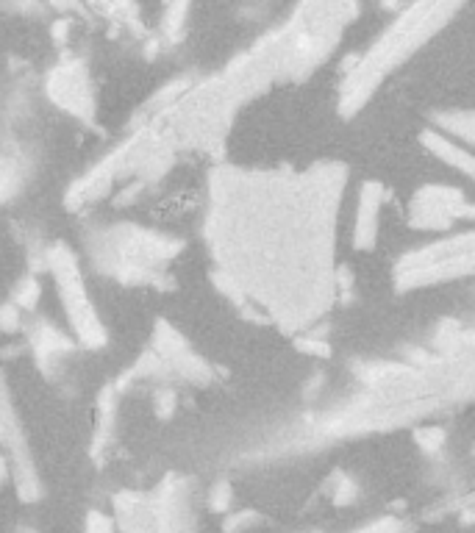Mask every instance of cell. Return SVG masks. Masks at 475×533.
I'll return each instance as SVG.
<instances>
[{
    "instance_id": "6",
    "label": "cell",
    "mask_w": 475,
    "mask_h": 533,
    "mask_svg": "<svg viewBox=\"0 0 475 533\" xmlns=\"http://www.w3.org/2000/svg\"><path fill=\"white\" fill-rule=\"evenodd\" d=\"M470 200L462 189L445 184H428L409 200V225L417 231H450L464 220Z\"/></svg>"
},
{
    "instance_id": "11",
    "label": "cell",
    "mask_w": 475,
    "mask_h": 533,
    "mask_svg": "<svg viewBox=\"0 0 475 533\" xmlns=\"http://www.w3.org/2000/svg\"><path fill=\"white\" fill-rule=\"evenodd\" d=\"M112 517L117 533H156L150 492H131L128 489V492L114 495Z\"/></svg>"
},
{
    "instance_id": "21",
    "label": "cell",
    "mask_w": 475,
    "mask_h": 533,
    "mask_svg": "<svg viewBox=\"0 0 475 533\" xmlns=\"http://www.w3.org/2000/svg\"><path fill=\"white\" fill-rule=\"evenodd\" d=\"M206 503H209V509L217 511V514H231V503H234V492H231V484H228V481H217V484L209 489Z\"/></svg>"
},
{
    "instance_id": "14",
    "label": "cell",
    "mask_w": 475,
    "mask_h": 533,
    "mask_svg": "<svg viewBox=\"0 0 475 533\" xmlns=\"http://www.w3.org/2000/svg\"><path fill=\"white\" fill-rule=\"evenodd\" d=\"M117 411H120V389L114 384H106L98 395V425L92 434V459L100 461V453L109 450L117 431Z\"/></svg>"
},
{
    "instance_id": "8",
    "label": "cell",
    "mask_w": 475,
    "mask_h": 533,
    "mask_svg": "<svg viewBox=\"0 0 475 533\" xmlns=\"http://www.w3.org/2000/svg\"><path fill=\"white\" fill-rule=\"evenodd\" d=\"M150 350L167 364V370L184 378L189 384H209L212 381V367L209 361L200 356L198 350L187 342V336L181 334L175 325L167 320H159L150 336Z\"/></svg>"
},
{
    "instance_id": "16",
    "label": "cell",
    "mask_w": 475,
    "mask_h": 533,
    "mask_svg": "<svg viewBox=\"0 0 475 533\" xmlns=\"http://www.w3.org/2000/svg\"><path fill=\"white\" fill-rule=\"evenodd\" d=\"M434 128L445 137L453 134V139L475 148V112H439L434 114Z\"/></svg>"
},
{
    "instance_id": "4",
    "label": "cell",
    "mask_w": 475,
    "mask_h": 533,
    "mask_svg": "<svg viewBox=\"0 0 475 533\" xmlns=\"http://www.w3.org/2000/svg\"><path fill=\"white\" fill-rule=\"evenodd\" d=\"M0 459L9 470V484L20 503H39L45 495L42 475H39L37 459L31 450V439L25 434L23 417L14 403L9 378L0 367Z\"/></svg>"
},
{
    "instance_id": "5",
    "label": "cell",
    "mask_w": 475,
    "mask_h": 533,
    "mask_svg": "<svg viewBox=\"0 0 475 533\" xmlns=\"http://www.w3.org/2000/svg\"><path fill=\"white\" fill-rule=\"evenodd\" d=\"M156 533H200L195 511V484L184 475H167L153 492Z\"/></svg>"
},
{
    "instance_id": "26",
    "label": "cell",
    "mask_w": 475,
    "mask_h": 533,
    "mask_svg": "<svg viewBox=\"0 0 475 533\" xmlns=\"http://www.w3.org/2000/svg\"><path fill=\"white\" fill-rule=\"evenodd\" d=\"M175 409V392H170V389H162V392H156V414L159 417H170Z\"/></svg>"
},
{
    "instance_id": "7",
    "label": "cell",
    "mask_w": 475,
    "mask_h": 533,
    "mask_svg": "<svg viewBox=\"0 0 475 533\" xmlns=\"http://www.w3.org/2000/svg\"><path fill=\"white\" fill-rule=\"evenodd\" d=\"M48 98L64 109L67 114H73L84 123H92L98 114V95L95 87L89 81L87 67L81 62H67L56 64L48 75Z\"/></svg>"
},
{
    "instance_id": "24",
    "label": "cell",
    "mask_w": 475,
    "mask_h": 533,
    "mask_svg": "<svg viewBox=\"0 0 475 533\" xmlns=\"http://www.w3.org/2000/svg\"><path fill=\"white\" fill-rule=\"evenodd\" d=\"M356 533H406V522L395 520V517H384V520L370 522L367 528Z\"/></svg>"
},
{
    "instance_id": "2",
    "label": "cell",
    "mask_w": 475,
    "mask_h": 533,
    "mask_svg": "<svg viewBox=\"0 0 475 533\" xmlns=\"http://www.w3.org/2000/svg\"><path fill=\"white\" fill-rule=\"evenodd\" d=\"M456 9L459 6H450V3H423V6L403 9L398 20L389 25L373 48L367 50V56H350L342 92H339V114L353 117L362 106H367L378 84L392 70H398V64L423 48L425 42L456 14Z\"/></svg>"
},
{
    "instance_id": "27",
    "label": "cell",
    "mask_w": 475,
    "mask_h": 533,
    "mask_svg": "<svg viewBox=\"0 0 475 533\" xmlns=\"http://www.w3.org/2000/svg\"><path fill=\"white\" fill-rule=\"evenodd\" d=\"M9 481V470H6V464H3V459H0V486Z\"/></svg>"
},
{
    "instance_id": "28",
    "label": "cell",
    "mask_w": 475,
    "mask_h": 533,
    "mask_svg": "<svg viewBox=\"0 0 475 533\" xmlns=\"http://www.w3.org/2000/svg\"><path fill=\"white\" fill-rule=\"evenodd\" d=\"M464 220H475V203L467 206V211H464Z\"/></svg>"
},
{
    "instance_id": "29",
    "label": "cell",
    "mask_w": 475,
    "mask_h": 533,
    "mask_svg": "<svg viewBox=\"0 0 475 533\" xmlns=\"http://www.w3.org/2000/svg\"><path fill=\"white\" fill-rule=\"evenodd\" d=\"M17 533H37V531H34V528H20Z\"/></svg>"
},
{
    "instance_id": "17",
    "label": "cell",
    "mask_w": 475,
    "mask_h": 533,
    "mask_svg": "<svg viewBox=\"0 0 475 533\" xmlns=\"http://www.w3.org/2000/svg\"><path fill=\"white\" fill-rule=\"evenodd\" d=\"M39 298H42V284L34 273H25L17 284H14L12 303L20 311H37Z\"/></svg>"
},
{
    "instance_id": "15",
    "label": "cell",
    "mask_w": 475,
    "mask_h": 533,
    "mask_svg": "<svg viewBox=\"0 0 475 533\" xmlns=\"http://www.w3.org/2000/svg\"><path fill=\"white\" fill-rule=\"evenodd\" d=\"M31 350H34V356H37L39 367L48 370L50 361L62 359L64 353L73 350V342H70L59 328H53L48 320H37L34 328H31Z\"/></svg>"
},
{
    "instance_id": "23",
    "label": "cell",
    "mask_w": 475,
    "mask_h": 533,
    "mask_svg": "<svg viewBox=\"0 0 475 533\" xmlns=\"http://www.w3.org/2000/svg\"><path fill=\"white\" fill-rule=\"evenodd\" d=\"M20 328H23V314H20V309L14 306L12 300H6L0 306V334H20Z\"/></svg>"
},
{
    "instance_id": "12",
    "label": "cell",
    "mask_w": 475,
    "mask_h": 533,
    "mask_svg": "<svg viewBox=\"0 0 475 533\" xmlns=\"http://www.w3.org/2000/svg\"><path fill=\"white\" fill-rule=\"evenodd\" d=\"M470 250H475V231H462V234L445 236L439 242H431V245H423V248L406 253L398 261L395 270H414V267H425V264H434V261L462 256V253H470Z\"/></svg>"
},
{
    "instance_id": "19",
    "label": "cell",
    "mask_w": 475,
    "mask_h": 533,
    "mask_svg": "<svg viewBox=\"0 0 475 533\" xmlns=\"http://www.w3.org/2000/svg\"><path fill=\"white\" fill-rule=\"evenodd\" d=\"M331 495H334L337 506H350L359 497V486L353 484V478H350L348 472H337L334 484H331Z\"/></svg>"
},
{
    "instance_id": "25",
    "label": "cell",
    "mask_w": 475,
    "mask_h": 533,
    "mask_svg": "<svg viewBox=\"0 0 475 533\" xmlns=\"http://www.w3.org/2000/svg\"><path fill=\"white\" fill-rule=\"evenodd\" d=\"M295 345H298L300 350H306V353H312V356H320V359H325V356L331 353V348L325 345L323 339H317V336H298Z\"/></svg>"
},
{
    "instance_id": "20",
    "label": "cell",
    "mask_w": 475,
    "mask_h": 533,
    "mask_svg": "<svg viewBox=\"0 0 475 533\" xmlns=\"http://www.w3.org/2000/svg\"><path fill=\"white\" fill-rule=\"evenodd\" d=\"M445 428H439V425H423V428H417L414 431V439H417V445L423 447L425 453H439L442 445H445Z\"/></svg>"
},
{
    "instance_id": "9",
    "label": "cell",
    "mask_w": 475,
    "mask_h": 533,
    "mask_svg": "<svg viewBox=\"0 0 475 533\" xmlns=\"http://www.w3.org/2000/svg\"><path fill=\"white\" fill-rule=\"evenodd\" d=\"M470 275H475V250L453 256V259L425 264V267H414V270H395V284L398 289H420V286L448 284V281H459Z\"/></svg>"
},
{
    "instance_id": "10",
    "label": "cell",
    "mask_w": 475,
    "mask_h": 533,
    "mask_svg": "<svg viewBox=\"0 0 475 533\" xmlns=\"http://www.w3.org/2000/svg\"><path fill=\"white\" fill-rule=\"evenodd\" d=\"M387 200V189L378 181H364L359 189V203H356V217H353V248L373 250L378 242V223H381V209Z\"/></svg>"
},
{
    "instance_id": "18",
    "label": "cell",
    "mask_w": 475,
    "mask_h": 533,
    "mask_svg": "<svg viewBox=\"0 0 475 533\" xmlns=\"http://www.w3.org/2000/svg\"><path fill=\"white\" fill-rule=\"evenodd\" d=\"M262 522V514L259 511H231V514H225L223 522V531L225 533H248L253 525H259Z\"/></svg>"
},
{
    "instance_id": "3",
    "label": "cell",
    "mask_w": 475,
    "mask_h": 533,
    "mask_svg": "<svg viewBox=\"0 0 475 533\" xmlns=\"http://www.w3.org/2000/svg\"><path fill=\"white\" fill-rule=\"evenodd\" d=\"M45 270L53 278L56 295L62 303L67 325L73 331L75 342L87 350H100L109 342V331L100 317L95 300L89 295L87 281H84V270L81 261L75 256V250L64 242H53L45 250Z\"/></svg>"
},
{
    "instance_id": "1",
    "label": "cell",
    "mask_w": 475,
    "mask_h": 533,
    "mask_svg": "<svg viewBox=\"0 0 475 533\" xmlns=\"http://www.w3.org/2000/svg\"><path fill=\"white\" fill-rule=\"evenodd\" d=\"M212 189L209 234L217 281L237 303H253L281 328H309L337 295L334 228L345 167L223 170Z\"/></svg>"
},
{
    "instance_id": "13",
    "label": "cell",
    "mask_w": 475,
    "mask_h": 533,
    "mask_svg": "<svg viewBox=\"0 0 475 533\" xmlns=\"http://www.w3.org/2000/svg\"><path fill=\"white\" fill-rule=\"evenodd\" d=\"M420 142H423V148L428 150L431 156H437L439 162L448 164L453 170L467 175L470 181H475V150L462 148L456 139L445 137L437 128H425L423 134H420Z\"/></svg>"
},
{
    "instance_id": "22",
    "label": "cell",
    "mask_w": 475,
    "mask_h": 533,
    "mask_svg": "<svg viewBox=\"0 0 475 533\" xmlns=\"http://www.w3.org/2000/svg\"><path fill=\"white\" fill-rule=\"evenodd\" d=\"M84 533H117L114 517L100 509H89L84 517Z\"/></svg>"
}]
</instances>
